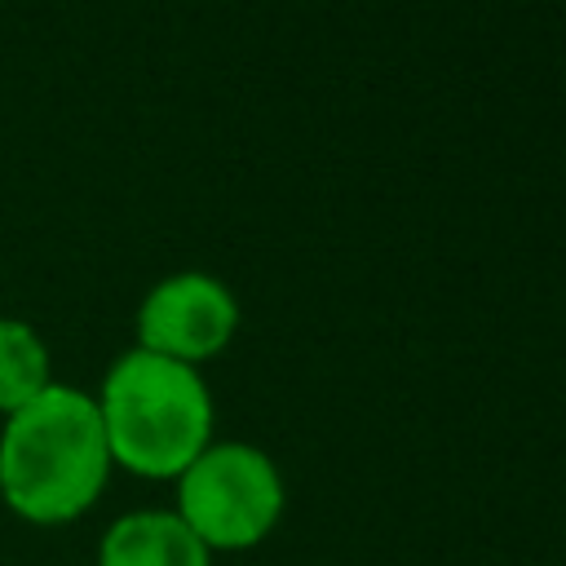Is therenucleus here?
Instances as JSON below:
<instances>
[{
	"instance_id": "obj_1",
	"label": "nucleus",
	"mask_w": 566,
	"mask_h": 566,
	"mask_svg": "<svg viewBox=\"0 0 566 566\" xmlns=\"http://www.w3.org/2000/svg\"><path fill=\"white\" fill-rule=\"evenodd\" d=\"M115 473L93 394L53 380L0 424V500L31 526L84 517Z\"/></svg>"
},
{
	"instance_id": "obj_2",
	"label": "nucleus",
	"mask_w": 566,
	"mask_h": 566,
	"mask_svg": "<svg viewBox=\"0 0 566 566\" xmlns=\"http://www.w3.org/2000/svg\"><path fill=\"white\" fill-rule=\"evenodd\" d=\"M115 469L172 482L212 442V394L199 367L150 349L119 354L93 394Z\"/></svg>"
},
{
	"instance_id": "obj_3",
	"label": "nucleus",
	"mask_w": 566,
	"mask_h": 566,
	"mask_svg": "<svg viewBox=\"0 0 566 566\" xmlns=\"http://www.w3.org/2000/svg\"><path fill=\"white\" fill-rule=\"evenodd\" d=\"M172 513L203 539L208 553L261 544L287 509V482L270 451L252 442H208L177 478Z\"/></svg>"
},
{
	"instance_id": "obj_4",
	"label": "nucleus",
	"mask_w": 566,
	"mask_h": 566,
	"mask_svg": "<svg viewBox=\"0 0 566 566\" xmlns=\"http://www.w3.org/2000/svg\"><path fill=\"white\" fill-rule=\"evenodd\" d=\"M239 332L234 292L203 270H177L159 279L137 305V349L199 367L217 358Z\"/></svg>"
},
{
	"instance_id": "obj_5",
	"label": "nucleus",
	"mask_w": 566,
	"mask_h": 566,
	"mask_svg": "<svg viewBox=\"0 0 566 566\" xmlns=\"http://www.w3.org/2000/svg\"><path fill=\"white\" fill-rule=\"evenodd\" d=\"M97 566H212V553L172 509H133L102 531Z\"/></svg>"
},
{
	"instance_id": "obj_6",
	"label": "nucleus",
	"mask_w": 566,
	"mask_h": 566,
	"mask_svg": "<svg viewBox=\"0 0 566 566\" xmlns=\"http://www.w3.org/2000/svg\"><path fill=\"white\" fill-rule=\"evenodd\" d=\"M53 385L49 345L22 318H0V416H13Z\"/></svg>"
}]
</instances>
